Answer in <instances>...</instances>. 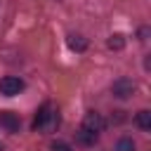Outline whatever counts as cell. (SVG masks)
Segmentation results:
<instances>
[{"label":"cell","instance_id":"cell-8","mask_svg":"<svg viewBox=\"0 0 151 151\" xmlns=\"http://www.w3.org/2000/svg\"><path fill=\"white\" fill-rule=\"evenodd\" d=\"M68 47L76 52H85L87 50V40L83 35H68Z\"/></svg>","mask_w":151,"mask_h":151},{"label":"cell","instance_id":"cell-9","mask_svg":"<svg viewBox=\"0 0 151 151\" xmlns=\"http://www.w3.org/2000/svg\"><path fill=\"white\" fill-rule=\"evenodd\" d=\"M109 47H111V50H123V47H125V38H123L120 33H113V35L109 38Z\"/></svg>","mask_w":151,"mask_h":151},{"label":"cell","instance_id":"cell-11","mask_svg":"<svg viewBox=\"0 0 151 151\" xmlns=\"http://www.w3.org/2000/svg\"><path fill=\"white\" fill-rule=\"evenodd\" d=\"M50 149H52V151H73L66 142H52V144H50Z\"/></svg>","mask_w":151,"mask_h":151},{"label":"cell","instance_id":"cell-1","mask_svg":"<svg viewBox=\"0 0 151 151\" xmlns=\"http://www.w3.org/2000/svg\"><path fill=\"white\" fill-rule=\"evenodd\" d=\"M57 125H59V113H57V109H54L52 104H42L40 111H38V116H35V120H33V127H35V130H42V132H50V130H54Z\"/></svg>","mask_w":151,"mask_h":151},{"label":"cell","instance_id":"cell-7","mask_svg":"<svg viewBox=\"0 0 151 151\" xmlns=\"http://www.w3.org/2000/svg\"><path fill=\"white\" fill-rule=\"evenodd\" d=\"M134 123H137V127H139V130H144V132H146V130H151V111H146V109H144V111H139V113L134 116Z\"/></svg>","mask_w":151,"mask_h":151},{"label":"cell","instance_id":"cell-10","mask_svg":"<svg viewBox=\"0 0 151 151\" xmlns=\"http://www.w3.org/2000/svg\"><path fill=\"white\" fill-rule=\"evenodd\" d=\"M116 151H134V142H132L130 137H123V139H118Z\"/></svg>","mask_w":151,"mask_h":151},{"label":"cell","instance_id":"cell-12","mask_svg":"<svg viewBox=\"0 0 151 151\" xmlns=\"http://www.w3.org/2000/svg\"><path fill=\"white\" fill-rule=\"evenodd\" d=\"M0 151H2V146H0Z\"/></svg>","mask_w":151,"mask_h":151},{"label":"cell","instance_id":"cell-5","mask_svg":"<svg viewBox=\"0 0 151 151\" xmlns=\"http://www.w3.org/2000/svg\"><path fill=\"white\" fill-rule=\"evenodd\" d=\"M0 125L7 130V132H19V127H21V120H19V116L17 113H12V111H2L0 113Z\"/></svg>","mask_w":151,"mask_h":151},{"label":"cell","instance_id":"cell-3","mask_svg":"<svg viewBox=\"0 0 151 151\" xmlns=\"http://www.w3.org/2000/svg\"><path fill=\"white\" fill-rule=\"evenodd\" d=\"M111 92H113V97H118V99H127V97H132V92H134V83H132L130 78H118V80H113Z\"/></svg>","mask_w":151,"mask_h":151},{"label":"cell","instance_id":"cell-4","mask_svg":"<svg viewBox=\"0 0 151 151\" xmlns=\"http://www.w3.org/2000/svg\"><path fill=\"white\" fill-rule=\"evenodd\" d=\"M104 125H106V123H104V118H101L97 111H87L85 118H83V127L90 130V132H97V134H99V132L104 130Z\"/></svg>","mask_w":151,"mask_h":151},{"label":"cell","instance_id":"cell-2","mask_svg":"<svg viewBox=\"0 0 151 151\" xmlns=\"http://www.w3.org/2000/svg\"><path fill=\"white\" fill-rule=\"evenodd\" d=\"M21 90H24V80H21V78H17V76H5V78H0V94L14 97V94H19Z\"/></svg>","mask_w":151,"mask_h":151},{"label":"cell","instance_id":"cell-6","mask_svg":"<svg viewBox=\"0 0 151 151\" xmlns=\"http://www.w3.org/2000/svg\"><path fill=\"white\" fill-rule=\"evenodd\" d=\"M76 142L83 144V146H94V142H97V132H90V130L80 127V130L76 132Z\"/></svg>","mask_w":151,"mask_h":151}]
</instances>
